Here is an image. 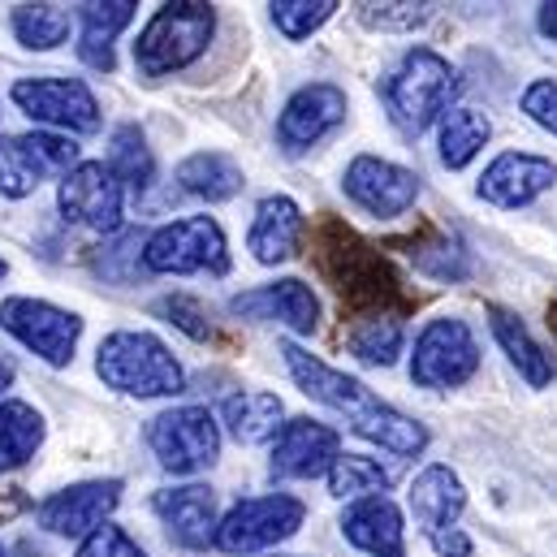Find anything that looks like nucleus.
Instances as JSON below:
<instances>
[{"label": "nucleus", "mask_w": 557, "mask_h": 557, "mask_svg": "<svg viewBox=\"0 0 557 557\" xmlns=\"http://www.w3.org/2000/svg\"><path fill=\"white\" fill-rule=\"evenodd\" d=\"M57 203H61L65 221L87 225V230H96V234H117L126 190H122V182L113 177L109 164H100V160H78V164L61 177Z\"/></svg>", "instance_id": "9b49d317"}, {"label": "nucleus", "mask_w": 557, "mask_h": 557, "mask_svg": "<svg viewBox=\"0 0 557 557\" xmlns=\"http://www.w3.org/2000/svg\"><path fill=\"white\" fill-rule=\"evenodd\" d=\"M156 311L160 315H169L177 329H186L190 337H208L212 333V324L203 320V311H199V302L195 298H186V294H177V298H160L156 302Z\"/></svg>", "instance_id": "ea45409f"}, {"label": "nucleus", "mask_w": 557, "mask_h": 557, "mask_svg": "<svg viewBox=\"0 0 557 557\" xmlns=\"http://www.w3.org/2000/svg\"><path fill=\"white\" fill-rule=\"evenodd\" d=\"M554 182H557L554 160L532 156V151H506V156H497L484 169L475 195L484 203H493V208H528L532 199H541L545 190H554Z\"/></svg>", "instance_id": "f3484780"}, {"label": "nucleus", "mask_w": 557, "mask_h": 557, "mask_svg": "<svg viewBox=\"0 0 557 557\" xmlns=\"http://www.w3.org/2000/svg\"><path fill=\"white\" fill-rule=\"evenodd\" d=\"M9 96L39 126H52L65 135H96L100 131V100L78 78H17Z\"/></svg>", "instance_id": "9d476101"}, {"label": "nucleus", "mask_w": 557, "mask_h": 557, "mask_svg": "<svg viewBox=\"0 0 557 557\" xmlns=\"http://www.w3.org/2000/svg\"><path fill=\"white\" fill-rule=\"evenodd\" d=\"M83 35H78V57L91 70H113V39L135 22V4L131 0H109V4H83Z\"/></svg>", "instance_id": "b1692460"}, {"label": "nucleus", "mask_w": 557, "mask_h": 557, "mask_svg": "<svg viewBox=\"0 0 557 557\" xmlns=\"http://www.w3.org/2000/svg\"><path fill=\"white\" fill-rule=\"evenodd\" d=\"M281 355H285V368H289L294 385H298L311 403H320V407L346 416V423H350L363 441H376L381 449L403 454V458H416V454L428 449V428L416 423L411 416H403V411H394V407H385L363 381H355V376L329 368L324 359H315L311 350H302V346H294V342H285Z\"/></svg>", "instance_id": "f257e3e1"}, {"label": "nucleus", "mask_w": 557, "mask_h": 557, "mask_svg": "<svg viewBox=\"0 0 557 557\" xmlns=\"http://www.w3.org/2000/svg\"><path fill=\"white\" fill-rule=\"evenodd\" d=\"M342 190L372 216L389 221V216H403L411 212L419 199V177L411 169L394 164V160H381V156H355L342 173Z\"/></svg>", "instance_id": "f8f14e48"}, {"label": "nucleus", "mask_w": 557, "mask_h": 557, "mask_svg": "<svg viewBox=\"0 0 557 557\" xmlns=\"http://www.w3.org/2000/svg\"><path fill=\"white\" fill-rule=\"evenodd\" d=\"M39 182H44V173H39L35 156L26 151L22 135L17 139L0 135V195L4 199H26V195H35Z\"/></svg>", "instance_id": "72a5a7b5"}, {"label": "nucleus", "mask_w": 557, "mask_h": 557, "mask_svg": "<svg viewBox=\"0 0 557 557\" xmlns=\"http://www.w3.org/2000/svg\"><path fill=\"white\" fill-rule=\"evenodd\" d=\"M44 445V416L30 403H0V475L26 467Z\"/></svg>", "instance_id": "a878e982"}, {"label": "nucleus", "mask_w": 557, "mask_h": 557, "mask_svg": "<svg viewBox=\"0 0 557 557\" xmlns=\"http://www.w3.org/2000/svg\"><path fill=\"white\" fill-rule=\"evenodd\" d=\"M0 557H4V545H0Z\"/></svg>", "instance_id": "a18cd8bd"}, {"label": "nucleus", "mask_w": 557, "mask_h": 557, "mask_svg": "<svg viewBox=\"0 0 557 557\" xmlns=\"http://www.w3.org/2000/svg\"><path fill=\"white\" fill-rule=\"evenodd\" d=\"M488 324H493V337L502 342V350L510 355V363L519 368V376L532 389H545L554 381V355L532 337V329L506 307H488Z\"/></svg>", "instance_id": "5701e85b"}, {"label": "nucleus", "mask_w": 557, "mask_h": 557, "mask_svg": "<svg viewBox=\"0 0 557 557\" xmlns=\"http://www.w3.org/2000/svg\"><path fill=\"white\" fill-rule=\"evenodd\" d=\"M0 329L17 337L30 355H39L52 368H65L83 337V315L44 302V298H4L0 302Z\"/></svg>", "instance_id": "1a4fd4ad"}, {"label": "nucleus", "mask_w": 557, "mask_h": 557, "mask_svg": "<svg viewBox=\"0 0 557 557\" xmlns=\"http://www.w3.org/2000/svg\"><path fill=\"white\" fill-rule=\"evenodd\" d=\"M488 135H493V126H488L484 113H475V109H449L441 117V164L445 169H467L484 151Z\"/></svg>", "instance_id": "c85d7f7f"}, {"label": "nucleus", "mask_w": 557, "mask_h": 557, "mask_svg": "<svg viewBox=\"0 0 557 557\" xmlns=\"http://www.w3.org/2000/svg\"><path fill=\"white\" fill-rule=\"evenodd\" d=\"M307 519V506L289 493H273V497H247L238 502L221 523L212 545L221 554H260L269 545L289 541Z\"/></svg>", "instance_id": "6e6552de"}, {"label": "nucleus", "mask_w": 557, "mask_h": 557, "mask_svg": "<svg viewBox=\"0 0 557 557\" xmlns=\"http://www.w3.org/2000/svg\"><path fill=\"white\" fill-rule=\"evenodd\" d=\"M4 273H9V269H4V260H0V277H4Z\"/></svg>", "instance_id": "c03bdc74"}, {"label": "nucleus", "mask_w": 557, "mask_h": 557, "mask_svg": "<svg viewBox=\"0 0 557 557\" xmlns=\"http://www.w3.org/2000/svg\"><path fill=\"white\" fill-rule=\"evenodd\" d=\"M177 186L195 199L221 203V199H234L243 190V169L225 151H195L177 164Z\"/></svg>", "instance_id": "393cba45"}, {"label": "nucleus", "mask_w": 557, "mask_h": 557, "mask_svg": "<svg viewBox=\"0 0 557 557\" xmlns=\"http://www.w3.org/2000/svg\"><path fill=\"white\" fill-rule=\"evenodd\" d=\"M428 545H432V549H436L441 557H471V541H467L458 528H454V532H441V536H432Z\"/></svg>", "instance_id": "a19ab883"}, {"label": "nucleus", "mask_w": 557, "mask_h": 557, "mask_svg": "<svg viewBox=\"0 0 557 557\" xmlns=\"http://www.w3.org/2000/svg\"><path fill=\"white\" fill-rule=\"evenodd\" d=\"M78 557H147V554H143V545H135L122 528L104 523V528H96V532L78 545Z\"/></svg>", "instance_id": "4c0bfd02"}, {"label": "nucleus", "mask_w": 557, "mask_h": 557, "mask_svg": "<svg viewBox=\"0 0 557 557\" xmlns=\"http://www.w3.org/2000/svg\"><path fill=\"white\" fill-rule=\"evenodd\" d=\"M122 502V484L117 480H87V484H70L61 493H52L39 506V528L52 536H91L96 528L109 523V515Z\"/></svg>", "instance_id": "4468645a"}, {"label": "nucleus", "mask_w": 557, "mask_h": 557, "mask_svg": "<svg viewBox=\"0 0 557 557\" xmlns=\"http://www.w3.org/2000/svg\"><path fill=\"white\" fill-rule=\"evenodd\" d=\"M147 445L156 462L173 475H195L221 454V423L208 407H173L147 423Z\"/></svg>", "instance_id": "0eeeda50"}, {"label": "nucleus", "mask_w": 557, "mask_h": 557, "mask_svg": "<svg viewBox=\"0 0 557 557\" xmlns=\"http://www.w3.org/2000/svg\"><path fill=\"white\" fill-rule=\"evenodd\" d=\"M216 30V9L212 4H195V0H177V4H160L156 17L143 26L139 44H135V65L143 78H164L186 70L190 61H199L212 44Z\"/></svg>", "instance_id": "20e7f679"}, {"label": "nucleus", "mask_w": 557, "mask_h": 557, "mask_svg": "<svg viewBox=\"0 0 557 557\" xmlns=\"http://www.w3.org/2000/svg\"><path fill=\"white\" fill-rule=\"evenodd\" d=\"M523 113H528L541 131L557 135V83L554 78H536V83L523 91Z\"/></svg>", "instance_id": "58836bf2"}, {"label": "nucleus", "mask_w": 557, "mask_h": 557, "mask_svg": "<svg viewBox=\"0 0 557 557\" xmlns=\"http://www.w3.org/2000/svg\"><path fill=\"white\" fill-rule=\"evenodd\" d=\"M96 376L109 389L131 398H173L186 389V372L173 359V350L156 333H139V329H122L100 342Z\"/></svg>", "instance_id": "f03ea898"}, {"label": "nucleus", "mask_w": 557, "mask_h": 557, "mask_svg": "<svg viewBox=\"0 0 557 557\" xmlns=\"http://www.w3.org/2000/svg\"><path fill=\"white\" fill-rule=\"evenodd\" d=\"M324 273L337 281L342 298H350V302H381L398 285L394 273L385 269V260L368 243H359L355 234H342V230H333V243L324 247Z\"/></svg>", "instance_id": "dca6fc26"}, {"label": "nucleus", "mask_w": 557, "mask_h": 557, "mask_svg": "<svg viewBox=\"0 0 557 557\" xmlns=\"http://www.w3.org/2000/svg\"><path fill=\"white\" fill-rule=\"evenodd\" d=\"M22 143H26V151L35 156V164H39L44 177H65V173L78 164V147L65 139V135L30 131V135H22Z\"/></svg>", "instance_id": "c9c22d12"}, {"label": "nucleus", "mask_w": 557, "mask_h": 557, "mask_svg": "<svg viewBox=\"0 0 557 557\" xmlns=\"http://www.w3.org/2000/svg\"><path fill=\"white\" fill-rule=\"evenodd\" d=\"M302 243V208L289 199V195H269L260 199L256 208V221H251V234H247V247L260 264H281L298 251Z\"/></svg>", "instance_id": "4be33fe9"}, {"label": "nucleus", "mask_w": 557, "mask_h": 557, "mask_svg": "<svg viewBox=\"0 0 557 557\" xmlns=\"http://www.w3.org/2000/svg\"><path fill=\"white\" fill-rule=\"evenodd\" d=\"M475 368H480V342L467 320L441 315L419 329L411 355V381L419 389H458L475 376Z\"/></svg>", "instance_id": "423d86ee"}, {"label": "nucleus", "mask_w": 557, "mask_h": 557, "mask_svg": "<svg viewBox=\"0 0 557 557\" xmlns=\"http://www.w3.org/2000/svg\"><path fill=\"white\" fill-rule=\"evenodd\" d=\"M403 342H407V333H403L398 315H389V311L363 315V320L346 333L350 355H355L359 363H372V368H389V363L403 355Z\"/></svg>", "instance_id": "cd10ccee"}, {"label": "nucleus", "mask_w": 557, "mask_h": 557, "mask_svg": "<svg viewBox=\"0 0 557 557\" xmlns=\"http://www.w3.org/2000/svg\"><path fill=\"white\" fill-rule=\"evenodd\" d=\"M269 9H273V26L285 39H307V35H315L337 13L333 0H277Z\"/></svg>", "instance_id": "f704fd0d"}, {"label": "nucleus", "mask_w": 557, "mask_h": 557, "mask_svg": "<svg viewBox=\"0 0 557 557\" xmlns=\"http://www.w3.org/2000/svg\"><path fill=\"white\" fill-rule=\"evenodd\" d=\"M411 260H416L419 273L432 281H462L471 273V251L449 234H436L432 243H419Z\"/></svg>", "instance_id": "473e14b6"}, {"label": "nucleus", "mask_w": 557, "mask_h": 557, "mask_svg": "<svg viewBox=\"0 0 557 557\" xmlns=\"http://www.w3.org/2000/svg\"><path fill=\"white\" fill-rule=\"evenodd\" d=\"M225 428L234 441L243 445H260L269 436L281 432V398L277 394H264V389H251V394H234L225 403Z\"/></svg>", "instance_id": "bb28decb"}, {"label": "nucleus", "mask_w": 557, "mask_h": 557, "mask_svg": "<svg viewBox=\"0 0 557 557\" xmlns=\"http://www.w3.org/2000/svg\"><path fill=\"white\" fill-rule=\"evenodd\" d=\"M9 385H13V368H9V363H4V359H0V394H4V389H9Z\"/></svg>", "instance_id": "37998d69"}, {"label": "nucleus", "mask_w": 557, "mask_h": 557, "mask_svg": "<svg viewBox=\"0 0 557 557\" xmlns=\"http://www.w3.org/2000/svg\"><path fill=\"white\" fill-rule=\"evenodd\" d=\"M342 536L372 557H407L403 510L389 497H363L342 515Z\"/></svg>", "instance_id": "aec40b11"}, {"label": "nucleus", "mask_w": 557, "mask_h": 557, "mask_svg": "<svg viewBox=\"0 0 557 557\" xmlns=\"http://www.w3.org/2000/svg\"><path fill=\"white\" fill-rule=\"evenodd\" d=\"M337 458H342L337 428L315 423V419H289V423H281L277 445H273V475L315 480V475H329Z\"/></svg>", "instance_id": "2eb2a0df"}, {"label": "nucleus", "mask_w": 557, "mask_h": 557, "mask_svg": "<svg viewBox=\"0 0 557 557\" xmlns=\"http://www.w3.org/2000/svg\"><path fill=\"white\" fill-rule=\"evenodd\" d=\"M109 169L113 177L122 182V190H135L143 195L156 177V160H151V147L143 139L139 126H117L113 139H109Z\"/></svg>", "instance_id": "c756f323"}, {"label": "nucleus", "mask_w": 557, "mask_h": 557, "mask_svg": "<svg viewBox=\"0 0 557 557\" xmlns=\"http://www.w3.org/2000/svg\"><path fill=\"white\" fill-rule=\"evenodd\" d=\"M389 484H394V475L368 454H342L329 471V493L333 497H359V502L363 497H385Z\"/></svg>", "instance_id": "2f4dec72"}, {"label": "nucleus", "mask_w": 557, "mask_h": 557, "mask_svg": "<svg viewBox=\"0 0 557 557\" xmlns=\"http://www.w3.org/2000/svg\"><path fill=\"white\" fill-rule=\"evenodd\" d=\"M143 269L147 273H164V277H186V273L225 277L230 273L225 230L212 216H186V221L160 225L143 243Z\"/></svg>", "instance_id": "39448f33"}, {"label": "nucleus", "mask_w": 557, "mask_h": 557, "mask_svg": "<svg viewBox=\"0 0 557 557\" xmlns=\"http://www.w3.org/2000/svg\"><path fill=\"white\" fill-rule=\"evenodd\" d=\"M346 113H350V104H346V91L342 87H333V83H307V87H298L285 100V109H281L277 117L281 151L298 156V151L315 147L324 135H333L346 122Z\"/></svg>", "instance_id": "ddd939ff"}, {"label": "nucleus", "mask_w": 557, "mask_h": 557, "mask_svg": "<svg viewBox=\"0 0 557 557\" xmlns=\"http://www.w3.org/2000/svg\"><path fill=\"white\" fill-rule=\"evenodd\" d=\"M359 17L381 30H416L432 17V4H363Z\"/></svg>", "instance_id": "e433bc0d"}, {"label": "nucleus", "mask_w": 557, "mask_h": 557, "mask_svg": "<svg viewBox=\"0 0 557 557\" xmlns=\"http://www.w3.org/2000/svg\"><path fill=\"white\" fill-rule=\"evenodd\" d=\"M9 26H13L17 44H26L35 52H52L70 35V13L61 4H17Z\"/></svg>", "instance_id": "7c9ffc66"}, {"label": "nucleus", "mask_w": 557, "mask_h": 557, "mask_svg": "<svg viewBox=\"0 0 557 557\" xmlns=\"http://www.w3.org/2000/svg\"><path fill=\"white\" fill-rule=\"evenodd\" d=\"M467 510V488L449 467H428L411 484V515L423 528V536H441L458 528V515Z\"/></svg>", "instance_id": "412c9836"}, {"label": "nucleus", "mask_w": 557, "mask_h": 557, "mask_svg": "<svg viewBox=\"0 0 557 557\" xmlns=\"http://www.w3.org/2000/svg\"><path fill=\"white\" fill-rule=\"evenodd\" d=\"M156 519L164 523L169 541L182 549H208L216 536V493L203 484H182V488H160L151 497Z\"/></svg>", "instance_id": "a211bd4d"}, {"label": "nucleus", "mask_w": 557, "mask_h": 557, "mask_svg": "<svg viewBox=\"0 0 557 557\" xmlns=\"http://www.w3.org/2000/svg\"><path fill=\"white\" fill-rule=\"evenodd\" d=\"M541 30H545L549 39H557V0L554 4H541Z\"/></svg>", "instance_id": "79ce46f5"}, {"label": "nucleus", "mask_w": 557, "mask_h": 557, "mask_svg": "<svg viewBox=\"0 0 557 557\" xmlns=\"http://www.w3.org/2000/svg\"><path fill=\"white\" fill-rule=\"evenodd\" d=\"M454 91V65L432 48H411L385 78V109L403 135H423L436 117H445Z\"/></svg>", "instance_id": "7ed1b4c3"}, {"label": "nucleus", "mask_w": 557, "mask_h": 557, "mask_svg": "<svg viewBox=\"0 0 557 557\" xmlns=\"http://www.w3.org/2000/svg\"><path fill=\"white\" fill-rule=\"evenodd\" d=\"M230 311L243 315V320H273L285 324L294 333H315L320 324V298L311 294V285L298 277L273 281V285H260V289H247V294H234L230 298Z\"/></svg>", "instance_id": "6ab92c4d"}]
</instances>
